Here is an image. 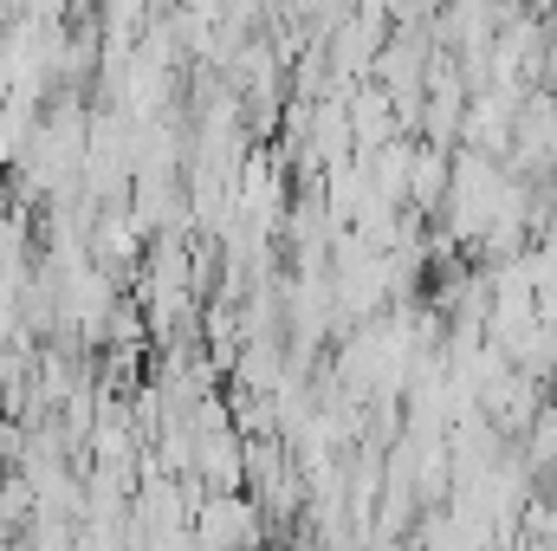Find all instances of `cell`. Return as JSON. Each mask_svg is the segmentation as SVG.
<instances>
[{"label":"cell","mask_w":557,"mask_h":551,"mask_svg":"<svg viewBox=\"0 0 557 551\" xmlns=\"http://www.w3.org/2000/svg\"><path fill=\"white\" fill-rule=\"evenodd\" d=\"M499 351H506L512 370H532V377H545V383L557 377V325L552 318H539V311H532L512 338H499Z\"/></svg>","instance_id":"4"},{"label":"cell","mask_w":557,"mask_h":551,"mask_svg":"<svg viewBox=\"0 0 557 551\" xmlns=\"http://www.w3.org/2000/svg\"><path fill=\"white\" fill-rule=\"evenodd\" d=\"M195 480L208 493H240L247 467H240V428H201L195 434Z\"/></svg>","instance_id":"3"},{"label":"cell","mask_w":557,"mask_h":551,"mask_svg":"<svg viewBox=\"0 0 557 551\" xmlns=\"http://www.w3.org/2000/svg\"><path fill=\"white\" fill-rule=\"evenodd\" d=\"M188 539H201V546H260L267 539V513H260V500L247 487L240 493H201Z\"/></svg>","instance_id":"1"},{"label":"cell","mask_w":557,"mask_h":551,"mask_svg":"<svg viewBox=\"0 0 557 551\" xmlns=\"http://www.w3.org/2000/svg\"><path fill=\"white\" fill-rule=\"evenodd\" d=\"M519 98H525V85H480V91H467V111H460V137L467 149H486V156H499L506 162V149H512V111H519Z\"/></svg>","instance_id":"2"},{"label":"cell","mask_w":557,"mask_h":551,"mask_svg":"<svg viewBox=\"0 0 557 551\" xmlns=\"http://www.w3.org/2000/svg\"><path fill=\"white\" fill-rule=\"evenodd\" d=\"M441 195H447V149L441 143H416V156H409V201L403 208H416V215H441Z\"/></svg>","instance_id":"5"}]
</instances>
